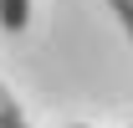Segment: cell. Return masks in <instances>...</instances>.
Segmentation results:
<instances>
[{"mask_svg":"<svg viewBox=\"0 0 133 128\" xmlns=\"http://www.w3.org/2000/svg\"><path fill=\"white\" fill-rule=\"evenodd\" d=\"M0 26L5 31H26L31 26V0H0Z\"/></svg>","mask_w":133,"mask_h":128,"instance_id":"obj_1","label":"cell"},{"mask_svg":"<svg viewBox=\"0 0 133 128\" xmlns=\"http://www.w3.org/2000/svg\"><path fill=\"white\" fill-rule=\"evenodd\" d=\"M26 118H21V108H16V97L0 87V128H21Z\"/></svg>","mask_w":133,"mask_h":128,"instance_id":"obj_2","label":"cell"},{"mask_svg":"<svg viewBox=\"0 0 133 128\" xmlns=\"http://www.w3.org/2000/svg\"><path fill=\"white\" fill-rule=\"evenodd\" d=\"M108 5L118 10V21H123V31L133 36V0H108Z\"/></svg>","mask_w":133,"mask_h":128,"instance_id":"obj_3","label":"cell"},{"mask_svg":"<svg viewBox=\"0 0 133 128\" xmlns=\"http://www.w3.org/2000/svg\"><path fill=\"white\" fill-rule=\"evenodd\" d=\"M21 128H26V123H21Z\"/></svg>","mask_w":133,"mask_h":128,"instance_id":"obj_4","label":"cell"},{"mask_svg":"<svg viewBox=\"0 0 133 128\" xmlns=\"http://www.w3.org/2000/svg\"><path fill=\"white\" fill-rule=\"evenodd\" d=\"M77 128H82V123H77Z\"/></svg>","mask_w":133,"mask_h":128,"instance_id":"obj_5","label":"cell"}]
</instances>
